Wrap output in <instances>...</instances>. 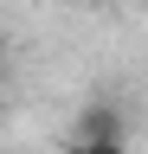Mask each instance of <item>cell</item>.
<instances>
[{
	"label": "cell",
	"instance_id": "6da1fadb",
	"mask_svg": "<svg viewBox=\"0 0 148 154\" xmlns=\"http://www.w3.org/2000/svg\"><path fill=\"white\" fill-rule=\"evenodd\" d=\"M71 141H129V122L116 103H84L71 122Z\"/></svg>",
	"mask_w": 148,
	"mask_h": 154
},
{
	"label": "cell",
	"instance_id": "7a4b0ae2",
	"mask_svg": "<svg viewBox=\"0 0 148 154\" xmlns=\"http://www.w3.org/2000/svg\"><path fill=\"white\" fill-rule=\"evenodd\" d=\"M58 154H129V141H65Z\"/></svg>",
	"mask_w": 148,
	"mask_h": 154
}]
</instances>
